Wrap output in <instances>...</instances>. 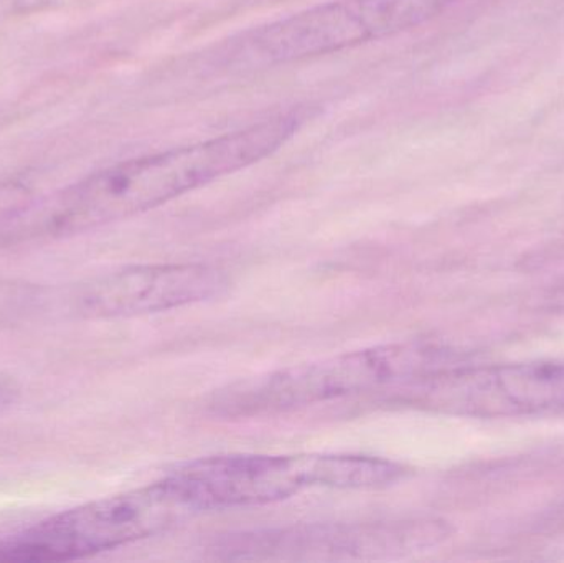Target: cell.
Returning <instances> with one entry per match:
<instances>
[{"mask_svg": "<svg viewBox=\"0 0 564 563\" xmlns=\"http://www.w3.org/2000/svg\"><path fill=\"white\" fill-rule=\"evenodd\" d=\"M297 112L273 116L240 131L93 172L2 225L7 243L72 237L154 210L281 151L301 129Z\"/></svg>", "mask_w": 564, "mask_h": 563, "instance_id": "cell-1", "label": "cell"}, {"mask_svg": "<svg viewBox=\"0 0 564 563\" xmlns=\"http://www.w3.org/2000/svg\"><path fill=\"white\" fill-rule=\"evenodd\" d=\"M403 468L360 455H230L197 459L169 475L197 512L284 501L314 488L375 489Z\"/></svg>", "mask_w": 564, "mask_h": 563, "instance_id": "cell-2", "label": "cell"}, {"mask_svg": "<svg viewBox=\"0 0 564 563\" xmlns=\"http://www.w3.org/2000/svg\"><path fill=\"white\" fill-rule=\"evenodd\" d=\"M441 354L416 343L384 344L241 380L212 399L231 419L274 415L368 392H391L443 369Z\"/></svg>", "mask_w": 564, "mask_h": 563, "instance_id": "cell-3", "label": "cell"}, {"mask_svg": "<svg viewBox=\"0 0 564 563\" xmlns=\"http://www.w3.org/2000/svg\"><path fill=\"white\" fill-rule=\"evenodd\" d=\"M198 515L169 476L59 512L0 542V562H69L154 538Z\"/></svg>", "mask_w": 564, "mask_h": 563, "instance_id": "cell-4", "label": "cell"}, {"mask_svg": "<svg viewBox=\"0 0 564 563\" xmlns=\"http://www.w3.org/2000/svg\"><path fill=\"white\" fill-rule=\"evenodd\" d=\"M457 0H334L243 36L245 65L278 66L317 58L414 29Z\"/></svg>", "mask_w": 564, "mask_h": 563, "instance_id": "cell-5", "label": "cell"}, {"mask_svg": "<svg viewBox=\"0 0 564 563\" xmlns=\"http://www.w3.org/2000/svg\"><path fill=\"white\" fill-rule=\"evenodd\" d=\"M443 535L427 521L304 524L228 535L214 552L231 561H378L430 548Z\"/></svg>", "mask_w": 564, "mask_h": 563, "instance_id": "cell-6", "label": "cell"}, {"mask_svg": "<svg viewBox=\"0 0 564 563\" xmlns=\"http://www.w3.org/2000/svg\"><path fill=\"white\" fill-rule=\"evenodd\" d=\"M227 286V274L210 264H139L78 284L69 310L83 320L148 316L214 300Z\"/></svg>", "mask_w": 564, "mask_h": 563, "instance_id": "cell-7", "label": "cell"}, {"mask_svg": "<svg viewBox=\"0 0 564 563\" xmlns=\"http://www.w3.org/2000/svg\"><path fill=\"white\" fill-rule=\"evenodd\" d=\"M397 400L476 415L564 410V366L444 367L404 387Z\"/></svg>", "mask_w": 564, "mask_h": 563, "instance_id": "cell-8", "label": "cell"}, {"mask_svg": "<svg viewBox=\"0 0 564 563\" xmlns=\"http://www.w3.org/2000/svg\"><path fill=\"white\" fill-rule=\"evenodd\" d=\"M32 201L29 185L19 181H0V225L20 214Z\"/></svg>", "mask_w": 564, "mask_h": 563, "instance_id": "cell-9", "label": "cell"}, {"mask_svg": "<svg viewBox=\"0 0 564 563\" xmlns=\"http://www.w3.org/2000/svg\"><path fill=\"white\" fill-rule=\"evenodd\" d=\"M17 396V387L12 380L7 377L0 376V405L3 403H10Z\"/></svg>", "mask_w": 564, "mask_h": 563, "instance_id": "cell-10", "label": "cell"}]
</instances>
